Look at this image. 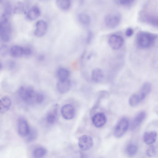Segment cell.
I'll use <instances>...</instances> for the list:
<instances>
[{
  "label": "cell",
  "mask_w": 158,
  "mask_h": 158,
  "mask_svg": "<svg viewBox=\"0 0 158 158\" xmlns=\"http://www.w3.org/2000/svg\"><path fill=\"white\" fill-rule=\"evenodd\" d=\"M104 73L101 69L96 68L93 70L91 73L92 80L95 82H101L104 77Z\"/></svg>",
  "instance_id": "cell-19"
},
{
  "label": "cell",
  "mask_w": 158,
  "mask_h": 158,
  "mask_svg": "<svg viewBox=\"0 0 158 158\" xmlns=\"http://www.w3.org/2000/svg\"><path fill=\"white\" fill-rule=\"evenodd\" d=\"M133 0H123L115 1L116 3L118 5L128 6L132 5L134 2Z\"/></svg>",
  "instance_id": "cell-31"
},
{
  "label": "cell",
  "mask_w": 158,
  "mask_h": 158,
  "mask_svg": "<svg viewBox=\"0 0 158 158\" xmlns=\"http://www.w3.org/2000/svg\"><path fill=\"white\" fill-rule=\"evenodd\" d=\"M141 102L137 94H135L132 95L130 97L129 100V105L133 107L137 106Z\"/></svg>",
  "instance_id": "cell-27"
},
{
  "label": "cell",
  "mask_w": 158,
  "mask_h": 158,
  "mask_svg": "<svg viewBox=\"0 0 158 158\" xmlns=\"http://www.w3.org/2000/svg\"><path fill=\"white\" fill-rule=\"evenodd\" d=\"M156 37V35L152 33L140 31L137 35L136 43L139 47L142 48H147L153 44Z\"/></svg>",
  "instance_id": "cell-1"
},
{
  "label": "cell",
  "mask_w": 158,
  "mask_h": 158,
  "mask_svg": "<svg viewBox=\"0 0 158 158\" xmlns=\"http://www.w3.org/2000/svg\"><path fill=\"white\" fill-rule=\"evenodd\" d=\"M11 27L8 17L2 14L0 23V38L4 42H8L10 39Z\"/></svg>",
  "instance_id": "cell-3"
},
{
  "label": "cell",
  "mask_w": 158,
  "mask_h": 158,
  "mask_svg": "<svg viewBox=\"0 0 158 158\" xmlns=\"http://www.w3.org/2000/svg\"><path fill=\"white\" fill-rule=\"evenodd\" d=\"M120 17L118 15L110 14H108L105 17L104 22L105 25L110 28L116 27L119 23Z\"/></svg>",
  "instance_id": "cell-7"
},
{
  "label": "cell",
  "mask_w": 158,
  "mask_h": 158,
  "mask_svg": "<svg viewBox=\"0 0 158 158\" xmlns=\"http://www.w3.org/2000/svg\"><path fill=\"white\" fill-rule=\"evenodd\" d=\"M38 135L36 130L34 128H30L29 133L26 137V140L27 142H31L35 140Z\"/></svg>",
  "instance_id": "cell-28"
},
{
  "label": "cell",
  "mask_w": 158,
  "mask_h": 158,
  "mask_svg": "<svg viewBox=\"0 0 158 158\" xmlns=\"http://www.w3.org/2000/svg\"><path fill=\"white\" fill-rule=\"evenodd\" d=\"M16 64L15 61L12 60L7 61L6 63V66L7 69L11 70L14 68Z\"/></svg>",
  "instance_id": "cell-34"
},
{
  "label": "cell",
  "mask_w": 158,
  "mask_h": 158,
  "mask_svg": "<svg viewBox=\"0 0 158 158\" xmlns=\"http://www.w3.org/2000/svg\"><path fill=\"white\" fill-rule=\"evenodd\" d=\"M124 42L123 37L121 35L114 34L110 35L108 40L109 46L113 49L117 50L122 46Z\"/></svg>",
  "instance_id": "cell-5"
},
{
  "label": "cell",
  "mask_w": 158,
  "mask_h": 158,
  "mask_svg": "<svg viewBox=\"0 0 158 158\" xmlns=\"http://www.w3.org/2000/svg\"><path fill=\"white\" fill-rule=\"evenodd\" d=\"M32 53L31 49L29 47L23 48V55L26 56H30Z\"/></svg>",
  "instance_id": "cell-35"
},
{
  "label": "cell",
  "mask_w": 158,
  "mask_h": 158,
  "mask_svg": "<svg viewBox=\"0 0 158 158\" xmlns=\"http://www.w3.org/2000/svg\"><path fill=\"white\" fill-rule=\"evenodd\" d=\"M9 52L12 56L19 57L23 55V48L18 45H14L10 48Z\"/></svg>",
  "instance_id": "cell-22"
},
{
  "label": "cell",
  "mask_w": 158,
  "mask_h": 158,
  "mask_svg": "<svg viewBox=\"0 0 158 158\" xmlns=\"http://www.w3.org/2000/svg\"><path fill=\"white\" fill-rule=\"evenodd\" d=\"M157 153V149L155 146L152 145L150 146L146 151V154L149 157H154L156 155Z\"/></svg>",
  "instance_id": "cell-30"
},
{
  "label": "cell",
  "mask_w": 158,
  "mask_h": 158,
  "mask_svg": "<svg viewBox=\"0 0 158 158\" xmlns=\"http://www.w3.org/2000/svg\"><path fill=\"white\" fill-rule=\"evenodd\" d=\"M3 5V13L2 14L8 17L11 13V4L10 2L7 1L4 2Z\"/></svg>",
  "instance_id": "cell-29"
},
{
  "label": "cell",
  "mask_w": 158,
  "mask_h": 158,
  "mask_svg": "<svg viewBox=\"0 0 158 158\" xmlns=\"http://www.w3.org/2000/svg\"><path fill=\"white\" fill-rule=\"evenodd\" d=\"M137 150V146L135 144L132 143L128 144L126 148V152L130 156H132L135 155Z\"/></svg>",
  "instance_id": "cell-24"
},
{
  "label": "cell",
  "mask_w": 158,
  "mask_h": 158,
  "mask_svg": "<svg viewBox=\"0 0 158 158\" xmlns=\"http://www.w3.org/2000/svg\"><path fill=\"white\" fill-rule=\"evenodd\" d=\"M71 85L70 81L69 79L59 80L56 87L58 91L61 94L67 92L70 89Z\"/></svg>",
  "instance_id": "cell-11"
},
{
  "label": "cell",
  "mask_w": 158,
  "mask_h": 158,
  "mask_svg": "<svg viewBox=\"0 0 158 158\" xmlns=\"http://www.w3.org/2000/svg\"><path fill=\"white\" fill-rule=\"evenodd\" d=\"M28 4L23 2H18L15 6L13 12L14 13L19 14L24 12L26 10Z\"/></svg>",
  "instance_id": "cell-21"
},
{
  "label": "cell",
  "mask_w": 158,
  "mask_h": 158,
  "mask_svg": "<svg viewBox=\"0 0 158 158\" xmlns=\"http://www.w3.org/2000/svg\"><path fill=\"white\" fill-rule=\"evenodd\" d=\"M152 89V86L151 84L148 82L144 83L138 94L141 101H142L150 93Z\"/></svg>",
  "instance_id": "cell-16"
},
{
  "label": "cell",
  "mask_w": 158,
  "mask_h": 158,
  "mask_svg": "<svg viewBox=\"0 0 158 158\" xmlns=\"http://www.w3.org/2000/svg\"><path fill=\"white\" fill-rule=\"evenodd\" d=\"M57 6L60 9L66 10H68L70 7L71 2L69 0H58L56 1Z\"/></svg>",
  "instance_id": "cell-25"
},
{
  "label": "cell",
  "mask_w": 158,
  "mask_h": 158,
  "mask_svg": "<svg viewBox=\"0 0 158 158\" xmlns=\"http://www.w3.org/2000/svg\"><path fill=\"white\" fill-rule=\"evenodd\" d=\"M35 27L34 35L38 37H41L46 33L47 29V24L45 21L40 20L36 22Z\"/></svg>",
  "instance_id": "cell-9"
},
{
  "label": "cell",
  "mask_w": 158,
  "mask_h": 158,
  "mask_svg": "<svg viewBox=\"0 0 158 158\" xmlns=\"http://www.w3.org/2000/svg\"><path fill=\"white\" fill-rule=\"evenodd\" d=\"M10 52L8 47L6 45L3 44L1 46L0 53L2 56H6Z\"/></svg>",
  "instance_id": "cell-33"
},
{
  "label": "cell",
  "mask_w": 158,
  "mask_h": 158,
  "mask_svg": "<svg viewBox=\"0 0 158 158\" xmlns=\"http://www.w3.org/2000/svg\"><path fill=\"white\" fill-rule=\"evenodd\" d=\"M47 153V150L44 148L39 147L35 149L33 151V155L35 158H41Z\"/></svg>",
  "instance_id": "cell-26"
},
{
  "label": "cell",
  "mask_w": 158,
  "mask_h": 158,
  "mask_svg": "<svg viewBox=\"0 0 158 158\" xmlns=\"http://www.w3.org/2000/svg\"><path fill=\"white\" fill-rule=\"evenodd\" d=\"M40 14V10L39 7L36 6L31 7L27 11V18L30 20L36 19Z\"/></svg>",
  "instance_id": "cell-17"
},
{
  "label": "cell",
  "mask_w": 158,
  "mask_h": 158,
  "mask_svg": "<svg viewBox=\"0 0 158 158\" xmlns=\"http://www.w3.org/2000/svg\"><path fill=\"white\" fill-rule=\"evenodd\" d=\"M78 19L81 23L85 25H89L91 21L90 16L84 13H81L78 15Z\"/></svg>",
  "instance_id": "cell-23"
},
{
  "label": "cell",
  "mask_w": 158,
  "mask_h": 158,
  "mask_svg": "<svg viewBox=\"0 0 158 158\" xmlns=\"http://www.w3.org/2000/svg\"><path fill=\"white\" fill-rule=\"evenodd\" d=\"M146 113L144 111L138 113L134 118L131 125V129L134 130L137 127L145 118Z\"/></svg>",
  "instance_id": "cell-13"
},
{
  "label": "cell",
  "mask_w": 158,
  "mask_h": 158,
  "mask_svg": "<svg viewBox=\"0 0 158 158\" xmlns=\"http://www.w3.org/2000/svg\"><path fill=\"white\" fill-rule=\"evenodd\" d=\"M44 99V94L41 93L37 92L35 96V104H40L42 103Z\"/></svg>",
  "instance_id": "cell-32"
},
{
  "label": "cell",
  "mask_w": 158,
  "mask_h": 158,
  "mask_svg": "<svg viewBox=\"0 0 158 158\" xmlns=\"http://www.w3.org/2000/svg\"><path fill=\"white\" fill-rule=\"evenodd\" d=\"M157 133L154 131L145 132L143 135V140L148 145H152L156 140Z\"/></svg>",
  "instance_id": "cell-15"
},
{
  "label": "cell",
  "mask_w": 158,
  "mask_h": 158,
  "mask_svg": "<svg viewBox=\"0 0 158 158\" xmlns=\"http://www.w3.org/2000/svg\"><path fill=\"white\" fill-rule=\"evenodd\" d=\"M44 56L43 55H40V56L38 58L39 60H41L44 59Z\"/></svg>",
  "instance_id": "cell-38"
},
{
  "label": "cell",
  "mask_w": 158,
  "mask_h": 158,
  "mask_svg": "<svg viewBox=\"0 0 158 158\" xmlns=\"http://www.w3.org/2000/svg\"><path fill=\"white\" fill-rule=\"evenodd\" d=\"M58 110V106L56 105L47 113L45 118L48 123L52 124L56 122L57 117Z\"/></svg>",
  "instance_id": "cell-14"
},
{
  "label": "cell",
  "mask_w": 158,
  "mask_h": 158,
  "mask_svg": "<svg viewBox=\"0 0 158 158\" xmlns=\"http://www.w3.org/2000/svg\"><path fill=\"white\" fill-rule=\"evenodd\" d=\"M133 30L131 28H128L125 31V35L127 37L131 36L133 33Z\"/></svg>",
  "instance_id": "cell-37"
},
{
  "label": "cell",
  "mask_w": 158,
  "mask_h": 158,
  "mask_svg": "<svg viewBox=\"0 0 158 158\" xmlns=\"http://www.w3.org/2000/svg\"><path fill=\"white\" fill-rule=\"evenodd\" d=\"M93 35L92 32L90 31H89L87 32L86 38V42L88 44H89L92 40Z\"/></svg>",
  "instance_id": "cell-36"
},
{
  "label": "cell",
  "mask_w": 158,
  "mask_h": 158,
  "mask_svg": "<svg viewBox=\"0 0 158 158\" xmlns=\"http://www.w3.org/2000/svg\"><path fill=\"white\" fill-rule=\"evenodd\" d=\"M129 126V121L126 118L121 119L114 128V135L115 137L119 138L122 136L128 129Z\"/></svg>",
  "instance_id": "cell-4"
},
{
  "label": "cell",
  "mask_w": 158,
  "mask_h": 158,
  "mask_svg": "<svg viewBox=\"0 0 158 158\" xmlns=\"http://www.w3.org/2000/svg\"><path fill=\"white\" fill-rule=\"evenodd\" d=\"M30 129L27 121L23 118H20L18 120L17 130L19 134L22 137L26 136Z\"/></svg>",
  "instance_id": "cell-8"
},
{
  "label": "cell",
  "mask_w": 158,
  "mask_h": 158,
  "mask_svg": "<svg viewBox=\"0 0 158 158\" xmlns=\"http://www.w3.org/2000/svg\"><path fill=\"white\" fill-rule=\"evenodd\" d=\"M70 73L68 70L64 67H60L57 70L56 75L59 80L69 79Z\"/></svg>",
  "instance_id": "cell-20"
},
{
  "label": "cell",
  "mask_w": 158,
  "mask_h": 158,
  "mask_svg": "<svg viewBox=\"0 0 158 158\" xmlns=\"http://www.w3.org/2000/svg\"><path fill=\"white\" fill-rule=\"evenodd\" d=\"M92 121L95 127L99 128L102 127L105 124L106 121V118L104 114L102 113H99L93 116Z\"/></svg>",
  "instance_id": "cell-12"
},
{
  "label": "cell",
  "mask_w": 158,
  "mask_h": 158,
  "mask_svg": "<svg viewBox=\"0 0 158 158\" xmlns=\"http://www.w3.org/2000/svg\"><path fill=\"white\" fill-rule=\"evenodd\" d=\"M37 92L30 86H22L18 91V94L20 98L28 104H35V98Z\"/></svg>",
  "instance_id": "cell-2"
},
{
  "label": "cell",
  "mask_w": 158,
  "mask_h": 158,
  "mask_svg": "<svg viewBox=\"0 0 158 158\" xmlns=\"http://www.w3.org/2000/svg\"><path fill=\"white\" fill-rule=\"evenodd\" d=\"M10 99L7 96L2 97L0 101V111L2 114L6 113L9 109L11 105Z\"/></svg>",
  "instance_id": "cell-18"
},
{
  "label": "cell",
  "mask_w": 158,
  "mask_h": 158,
  "mask_svg": "<svg viewBox=\"0 0 158 158\" xmlns=\"http://www.w3.org/2000/svg\"><path fill=\"white\" fill-rule=\"evenodd\" d=\"M78 145L80 149L82 151H87L90 149L93 146V139L89 135H82L79 139Z\"/></svg>",
  "instance_id": "cell-6"
},
{
  "label": "cell",
  "mask_w": 158,
  "mask_h": 158,
  "mask_svg": "<svg viewBox=\"0 0 158 158\" xmlns=\"http://www.w3.org/2000/svg\"><path fill=\"white\" fill-rule=\"evenodd\" d=\"M61 113L63 117L67 120L73 118L75 114L74 107L70 104H66L63 106L61 108Z\"/></svg>",
  "instance_id": "cell-10"
}]
</instances>
